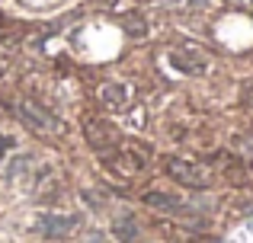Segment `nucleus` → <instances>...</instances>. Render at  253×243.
Masks as SVG:
<instances>
[{
	"instance_id": "423d86ee",
	"label": "nucleus",
	"mask_w": 253,
	"mask_h": 243,
	"mask_svg": "<svg viewBox=\"0 0 253 243\" xmlns=\"http://www.w3.org/2000/svg\"><path fill=\"white\" fill-rule=\"evenodd\" d=\"M84 131H86V141L93 144L96 150H106V147H116L119 144V135L109 128L106 122H96V119H86L84 125Z\"/></svg>"
},
{
	"instance_id": "20e7f679",
	"label": "nucleus",
	"mask_w": 253,
	"mask_h": 243,
	"mask_svg": "<svg viewBox=\"0 0 253 243\" xmlns=\"http://www.w3.org/2000/svg\"><path fill=\"white\" fill-rule=\"evenodd\" d=\"M170 61H173L176 70H183V74H189V77H199V74L209 70V55H205L202 48H173Z\"/></svg>"
},
{
	"instance_id": "7ed1b4c3",
	"label": "nucleus",
	"mask_w": 253,
	"mask_h": 243,
	"mask_svg": "<svg viewBox=\"0 0 253 243\" xmlns=\"http://www.w3.org/2000/svg\"><path fill=\"white\" fill-rule=\"evenodd\" d=\"M39 234L48 240H68L71 234L81 227V218L77 214H42L39 218Z\"/></svg>"
},
{
	"instance_id": "9d476101",
	"label": "nucleus",
	"mask_w": 253,
	"mask_h": 243,
	"mask_svg": "<svg viewBox=\"0 0 253 243\" xmlns=\"http://www.w3.org/2000/svg\"><path fill=\"white\" fill-rule=\"evenodd\" d=\"M122 29H125V35H131V38H144L148 35V19H144L141 13H125Z\"/></svg>"
},
{
	"instance_id": "0eeeda50",
	"label": "nucleus",
	"mask_w": 253,
	"mask_h": 243,
	"mask_svg": "<svg viewBox=\"0 0 253 243\" xmlns=\"http://www.w3.org/2000/svg\"><path fill=\"white\" fill-rule=\"evenodd\" d=\"M141 199H144V205L154 208V211H173V214H176L179 208H183V199L173 195V192H157V189H154V192H144Z\"/></svg>"
},
{
	"instance_id": "f257e3e1",
	"label": "nucleus",
	"mask_w": 253,
	"mask_h": 243,
	"mask_svg": "<svg viewBox=\"0 0 253 243\" xmlns=\"http://www.w3.org/2000/svg\"><path fill=\"white\" fill-rule=\"evenodd\" d=\"M167 173L179 186H189V189H209L211 186V173L205 167H199V163H192V160H170Z\"/></svg>"
},
{
	"instance_id": "9b49d317",
	"label": "nucleus",
	"mask_w": 253,
	"mask_h": 243,
	"mask_svg": "<svg viewBox=\"0 0 253 243\" xmlns=\"http://www.w3.org/2000/svg\"><path fill=\"white\" fill-rule=\"evenodd\" d=\"M84 243H106V240H103V234L90 231V234H86V237H84Z\"/></svg>"
},
{
	"instance_id": "f03ea898",
	"label": "nucleus",
	"mask_w": 253,
	"mask_h": 243,
	"mask_svg": "<svg viewBox=\"0 0 253 243\" xmlns=\"http://www.w3.org/2000/svg\"><path fill=\"white\" fill-rule=\"evenodd\" d=\"M99 157H103V160L109 163L116 173H125V176H135L138 170L144 167V157H141V154H135L131 147H125V144H116V147L99 150Z\"/></svg>"
},
{
	"instance_id": "6e6552de",
	"label": "nucleus",
	"mask_w": 253,
	"mask_h": 243,
	"mask_svg": "<svg viewBox=\"0 0 253 243\" xmlns=\"http://www.w3.org/2000/svg\"><path fill=\"white\" fill-rule=\"evenodd\" d=\"M112 237L119 243H138V224H135V214H119L112 221Z\"/></svg>"
},
{
	"instance_id": "1a4fd4ad",
	"label": "nucleus",
	"mask_w": 253,
	"mask_h": 243,
	"mask_svg": "<svg viewBox=\"0 0 253 243\" xmlns=\"http://www.w3.org/2000/svg\"><path fill=\"white\" fill-rule=\"evenodd\" d=\"M128 100H131V93H128V87H122V83H109V87L103 90V103L112 106V109H122Z\"/></svg>"
},
{
	"instance_id": "39448f33",
	"label": "nucleus",
	"mask_w": 253,
	"mask_h": 243,
	"mask_svg": "<svg viewBox=\"0 0 253 243\" xmlns=\"http://www.w3.org/2000/svg\"><path fill=\"white\" fill-rule=\"evenodd\" d=\"M19 119H23L26 125H32L39 135H51V131H58V122L51 119V112L42 109L39 103H32V100H19Z\"/></svg>"
}]
</instances>
